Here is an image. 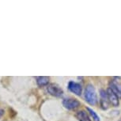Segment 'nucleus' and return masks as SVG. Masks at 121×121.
I'll use <instances>...</instances> for the list:
<instances>
[{"instance_id": "obj_1", "label": "nucleus", "mask_w": 121, "mask_h": 121, "mask_svg": "<svg viewBox=\"0 0 121 121\" xmlns=\"http://www.w3.org/2000/svg\"><path fill=\"white\" fill-rule=\"evenodd\" d=\"M85 99L90 105H95L97 103V94L94 86L92 84H89L86 86L85 90Z\"/></svg>"}, {"instance_id": "obj_2", "label": "nucleus", "mask_w": 121, "mask_h": 121, "mask_svg": "<svg viewBox=\"0 0 121 121\" xmlns=\"http://www.w3.org/2000/svg\"><path fill=\"white\" fill-rule=\"evenodd\" d=\"M47 91L48 92L50 95L53 97H60L63 94V90L61 89L58 84L56 83H51L47 86Z\"/></svg>"}, {"instance_id": "obj_3", "label": "nucleus", "mask_w": 121, "mask_h": 121, "mask_svg": "<svg viewBox=\"0 0 121 121\" xmlns=\"http://www.w3.org/2000/svg\"><path fill=\"white\" fill-rule=\"evenodd\" d=\"M63 105L68 110H74L81 105V103L75 98H66L63 100Z\"/></svg>"}, {"instance_id": "obj_4", "label": "nucleus", "mask_w": 121, "mask_h": 121, "mask_svg": "<svg viewBox=\"0 0 121 121\" xmlns=\"http://www.w3.org/2000/svg\"><path fill=\"white\" fill-rule=\"evenodd\" d=\"M68 90L77 96H81L82 93V86L79 83L75 82L74 81L69 82V83H68Z\"/></svg>"}, {"instance_id": "obj_5", "label": "nucleus", "mask_w": 121, "mask_h": 121, "mask_svg": "<svg viewBox=\"0 0 121 121\" xmlns=\"http://www.w3.org/2000/svg\"><path fill=\"white\" fill-rule=\"evenodd\" d=\"M107 94H108V101L112 104L113 107H118L120 105V100H119V97L111 90L110 88L107 89Z\"/></svg>"}, {"instance_id": "obj_6", "label": "nucleus", "mask_w": 121, "mask_h": 121, "mask_svg": "<svg viewBox=\"0 0 121 121\" xmlns=\"http://www.w3.org/2000/svg\"><path fill=\"white\" fill-rule=\"evenodd\" d=\"M36 80L37 86H40V87H43V86H48L49 85L50 78L47 76H40L36 77Z\"/></svg>"}, {"instance_id": "obj_7", "label": "nucleus", "mask_w": 121, "mask_h": 121, "mask_svg": "<svg viewBox=\"0 0 121 121\" xmlns=\"http://www.w3.org/2000/svg\"><path fill=\"white\" fill-rule=\"evenodd\" d=\"M77 118L78 119L79 121H91V119L90 116L88 115V113L86 111L81 110L78 111L76 114Z\"/></svg>"}, {"instance_id": "obj_8", "label": "nucleus", "mask_w": 121, "mask_h": 121, "mask_svg": "<svg viewBox=\"0 0 121 121\" xmlns=\"http://www.w3.org/2000/svg\"><path fill=\"white\" fill-rule=\"evenodd\" d=\"M86 109H87V111H88V112L90 113V115L91 116V117L93 118V120H94V121H100V116L97 115V113L94 110H93L92 108H86Z\"/></svg>"}, {"instance_id": "obj_9", "label": "nucleus", "mask_w": 121, "mask_h": 121, "mask_svg": "<svg viewBox=\"0 0 121 121\" xmlns=\"http://www.w3.org/2000/svg\"><path fill=\"white\" fill-rule=\"evenodd\" d=\"M108 99H103V98H100V104L102 109L104 110H107L109 108V104L108 101Z\"/></svg>"}, {"instance_id": "obj_10", "label": "nucleus", "mask_w": 121, "mask_h": 121, "mask_svg": "<svg viewBox=\"0 0 121 121\" xmlns=\"http://www.w3.org/2000/svg\"><path fill=\"white\" fill-rule=\"evenodd\" d=\"M4 113H5V111H4V109H3V108H0V119H1V118L3 116Z\"/></svg>"}, {"instance_id": "obj_11", "label": "nucleus", "mask_w": 121, "mask_h": 121, "mask_svg": "<svg viewBox=\"0 0 121 121\" xmlns=\"http://www.w3.org/2000/svg\"><path fill=\"white\" fill-rule=\"evenodd\" d=\"M119 121H121V120H119Z\"/></svg>"}]
</instances>
